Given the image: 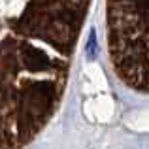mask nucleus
<instances>
[{
  "mask_svg": "<svg viewBox=\"0 0 149 149\" xmlns=\"http://www.w3.org/2000/svg\"><path fill=\"white\" fill-rule=\"evenodd\" d=\"M91 0H0V149L29 146L57 113Z\"/></svg>",
  "mask_w": 149,
  "mask_h": 149,
  "instance_id": "nucleus-1",
  "label": "nucleus"
},
{
  "mask_svg": "<svg viewBox=\"0 0 149 149\" xmlns=\"http://www.w3.org/2000/svg\"><path fill=\"white\" fill-rule=\"evenodd\" d=\"M106 40L117 77L149 95V0H106Z\"/></svg>",
  "mask_w": 149,
  "mask_h": 149,
  "instance_id": "nucleus-2",
  "label": "nucleus"
}]
</instances>
